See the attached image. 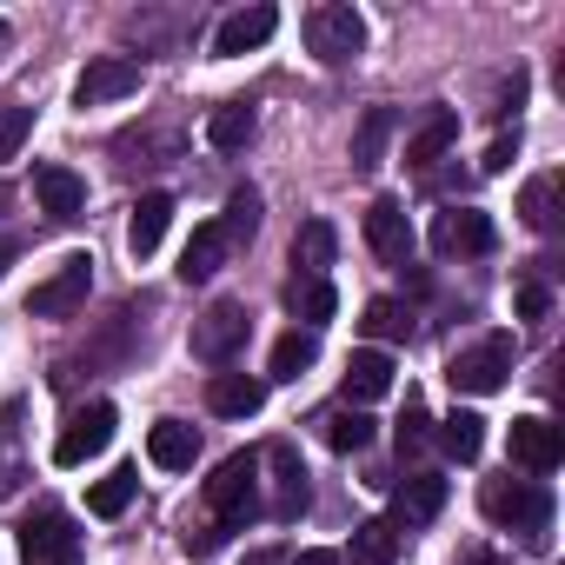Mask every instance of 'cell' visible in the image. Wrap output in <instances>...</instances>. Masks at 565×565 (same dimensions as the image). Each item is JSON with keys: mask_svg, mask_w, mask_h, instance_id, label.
Returning a JSON list of instances; mask_svg holds the SVG:
<instances>
[{"mask_svg": "<svg viewBox=\"0 0 565 565\" xmlns=\"http://www.w3.org/2000/svg\"><path fill=\"white\" fill-rule=\"evenodd\" d=\"M134 486H140V472H134V466H114V472L87 492V512H94V519H120V512L134 505Z\"/></svg>", "mask_w": 565, "mask_h": 565, "instance_id": "32", "label": "cell"}, {"mask_svg": "<svg viewBox=\"0 0 565 565\" xmlns=\"http://www.w3.org/2000/svg\"><path fill=\"white\" fill-rule=\"evenodd\" d=\"M127 94H140V61H127V54H100L74 81V100L81 107H107V100H127Z\"/></svg>", "mask_w": 565, "mask_h": 565, "instance_id": "11", "label": "cell"}, {"mask_svg": "<svg viewBox=\"0 0 565 565\" xmlns=\"http://www.w3.org/2000/svg\"><path fill=\"white\" fill-rule=\"evenodd\" d=\"M393 552H399V525H393V519H366V525H353V545H347L353 565H393Z\"/></svg>", "mask_w": 565, "mask_h": 565, "instance_id": "29", "label": "cell"}, {"mask_svg": "<svg viewBox=\"0 0 565 565\" xmlns=\"http://www.w3.org/2000/svg\"><path fill=\"white\" fill-rule=\"evenodd\" d=\"M360 327H366V333H373V340H406V333H413V313H406V307H399V300H373V307H366V320H360Z\"/></svg>", "mask_w": 565, "mask_h": 565, "instance_id": "35", "label": "cell"}, {"mask_svg": "<svg viewBox=\"0 0 565 565\" xmlns=\"http://www.w3.org/2000/svg\"><path fill=\"white\" fill-rule=\"evenodd\" d=\"M433 246H439L446 259H472V253H492V246H499V226H492V213H479V206H446V213L433 220Z\"/></svg>", "mask_w": 565, "mask_h": 565, "instance_id": "8", "label": "cell"}, {"mask_svg": "<svg viewBox=\"0 0 565 565\" xmlns=\"http://www.w3.org/2000/svg\"><path fill=\"white\" fill-rule=\"evenodd\" d=\"M360 47H366V21H360V8H347V0H327V8L307 14V54H320L327 67H347Z\"/></svg>", "mask_w": 565, "mask_h": 565, "instance_id": "3", "label": "cell"}, {"mask_svg": "<svg viewBox=\"0 0 565 565\" xmlns=\"http://www.w3.org/2000/svg\"><path fill=\"white\" fill-rule=\"evenodd\" d=\"M433 439H439L459 466H472V459H479V446H486V419L459 406V413H446V419H439V433H433Z\"/></svg>", "mask_w": 565, "mask_h": 565, "instance_id": "28", "label": "cell"}, {"mask_svg": "<svg viewBox=\"0 0 565 565\" xmlns=\"http://www.w3.org/2000/svg\"><path fill=\"white\" fill-rule=\"evenodd\" d=\"M466 565H505V558H499V552H472Z\"/></svg>", "mask_w": 565, "mask_h": 565, "instance_id": "41", "label": "cell"}, {"mask_svg": "<svg viewBox=\"0 0 565 565\" xmlns=\"http://www.w3.org/2000/svg\"><path fill=\"white\" fill-rule=\"evenodd\" d=\"M266 466H273V519H300V512H307V499H313L300 452L279 439V446H266Z\"/></svg>", "mask_w": 565, "mask_h": 565, "instance_id": "13", "label": "cell"}, {"mask_svg": "<svg viewBox=\"0 0 565 565\" xmlns=\"http://www.w3.org/2000/svg\"><path fill=\"white\" fill-rule=\"evenodd\" d=\"M558 186H565V173H539V180H525L519 213H525L532 233H558Z\"/></svg>", "mask_w": 565, "mask_h": 565, "instance_id": "26", "label": "cell"}, {"mask_svg": "<svg viewBox=\"0 0 565 565\" xmlns=\"http://www.w3.org/2000/svg\"><path fill=\"white\" fill-rule=\"evenodd\" d=\"M21 479H28V466H21V399H8L0 406V499H8Z\"/></svg>", "mask_w": 565, "mask_h": 565, "instance_id": "30", "label": "cell"}, {"mask_svg": "<svg viewBox=\"0 0 565 565\" xmlns=\"http://www.w3.org/2000/svg\"><path fill=\"white\" fill-rule=\"evenodd\" d=\"M226 253H233L226 226H220V220H200L193 239H186V253H180V279H186V287H200V279H213V273L226 266Z\"/></svg>", "mask_w": 565, "mask_h": 565, "instance_id": "18", "label": "cell"}, {"mask_svg": "<svg viewBox=\"0 0 565 565\" xmlns=\"http://www.w3.org/2000/svg\"><path fill=\"white\" fill-rule=\"evenodd\" d=\"M206 505H213V532H239L259 512V452H233L220 459V472L206 479Z\"/></svg>", "mask_w": 565, "mask_h": 565, "instance_id": "1", "label": "cell"}, {"mask_svg": "<svg viewBox=\"0 0 565 565\" xmlns=\"http://www.w3.org/2000/svg\"><path fill=\"white\" fill-rule=\"evenodd\" d=\"M340 393H347V406H373V399H386V393H393V353H380V347H360V353L347 360V380H340Z\"/></svg>", "mask_w": 565, "mask_h": 565, "instance_id": "15", "label": "cell"}, {"mask_svg": "<svg viewBox=\"0 0 565 565\" xmlns=\"http://www.w3.org/2000/svg\"><path fill=\"white\" fill-rule=\"evenodd\" d=\"M167 220H173V193H140V200H134V220H127V246L147 259V253L167 239Z\"/></svg>", "mask_w": 565, "mask_h": 565, "instance_id": "23", "label": "cell"}, {"mask_svg": "<svg viewBox=\"0 0 565 565\" xmlns=\"http://www.w3.org/2000/svg\"><path fill=\"white\" fill-rule=\"evenodd\" d=\"M147 459H153V466H167V472H180V466H193V459H200V433H193L186 419H160V426L147 433Z\"/></svg>", "mask_w": 565, "mask_h": 565, "instance_id": "24", "label": "cell"}, {"mask_svg": "<svg viewBox=\"0 0 565 565\" xmlns=\"http://www.w3.org/2000/svg\"><path fill=\"white\" fill-rule=\"evenodd\" d=\"M253 127H259V107L239 94V100H220L213 114H206V147L213 153H239L246 140H253Z\"/></svg>", "mask_w": 565, "mask_h": 565, "instance_id": "21", "label": "cell"}, {"mask_svg": "<svg viewBox=\"0 0 565 565\" xmlns=\"http://www.w3.org/2000/svg\"><path fill=\"white\" fill-rule=\"evenodd\" d=\"M366 246L386 259V266H406L413 259V220L399 200H373L366 206Z\"/></svg>", "mask_w": 565, "mask_h": 565, "instance_id": "14", "label": "cell"}, {"mask_svg": "<svg viewBox=\"0 0 565 565\" xmlns=\"http://www.w3.org/2000/svg\"><path fill=\"white\" fill-rule=\"evenodd\" d=\"M426 439H433V419H426V406H419V399H406V419H399V459H413Z\"/></svg>", "mask_w": 565, "mask_h": 565, "instance_id": "37", "label": "cell"}, {"mask_svg": "<svg viewBox=\"0 0 565 565\" xmlns=\"http://www.w3.org/2000/svg\"><path fill=\"white\" fill-rule=\"evenodd\" d=\"M313 360H320V333L294 327V333H279V340H273V360H266V373H273V380H300Z\"/></svg>", "mask_w": 565, "mask_h": 565, "instance_id": "25", "label": "cell"}, {"mask_svg": "<svg viewBox=\"0 0 565 565\" xmlns=\"http://www.w3.org/2000/svg\"><path fill=\"white\" fill-rule=\"evenodd\" d=\"M21 558H28V565H74V558H81L74 519H67V512H34V519L21 525Z\"/></svg>", "mask_w": 565, "mask_h": 565, "instance_id": "10", "label": "cell"}, {"mask_svg": "<svg viewBox=\"0 0 565 565\" xmlns=\"http://www.w3.org/2000/svg\"><path fill=\"white\" fill-rule=\"evenodd\" d=\"M505 373H512V340H505V333H492V340H479V347L452 353V366H446L452 393H472V399L499 393V386H505Z\"/></svg>", "mask_w": 565, "mask_h": 565, "instance_id": "5", "label": "cell"}, {"mask_svg": "<svg viewBox=\"0 0 565 565\" xmlns=\"http://www.w3.org/2000/svg\"><path fill=\"white\" fill-rule=\"evenodd\" d=\"M0 41H8V21H0Z\"/></svg>", "mask_w": 565, "mask_h": 565, "instance_id": "42", "label": "cell"}, {"mask_svg": "<svg viewBox=\"0 0 565 565\" xmlns=\"http://www.w3.org/2000/svg\"><path fill=\"white\" fill-rule=\"evenodd\" d=\"M505 452H512V466L519 472H532V479H545V472H558V459H565V433L552 426V419H512V439H505Z\"/></svg>", "mask_w": 565, "mask_h": 565, "instance_id": "9", "label": "cell"}, {"mask_svg": "<svg viewBox=\"0 0 565 565\" xmlns=\"http://www.w3.org/2000/svg\"><path fill=\"white\" fill-rule=\"evenodd\" d=\"M28 134H34V107H0V167L21 153Z\"/></svg>", "mask_w": 565, "mask_h": 565, "instance_id": "36", "label": "cell"}, {"mask_svg": "<svg viewBox=\"0 0 565 565\" xmlns=\"http://www.w3.org/2000/svg\"><path fill=\"white\" fill-rule=\"evenodd\" d=\"M294 565H340V552H327V545H313V552H300Z\"/></svg>", "mask_w": 565, "mask_h": 565, "instance_id": "40", "label": "cell"}, {"mask_svg": "<svg viewBox=\"0 0 565 565\" xmlns=\"http://www.w3.org/2000/svg\"><path fill=\"white\" fill-rule=\"evenodd\" d=\"M87 287H94V259H87V253H67V259L41 279V287L28 294V313H34V320H67V313L87 300Z\"/></svg>", "mask_w": 565, "mask_h": 565, "instance_id": "6", "label": "cell"}, {"mask_svg": "<svg viewBox=\"0 0 565 565\" xmlns=\"http://www.w3.org/2000/svg\"><path fill=\"white\" fill-rule=\"evenodd\" d=\"M220 226H226V239H233V246H239V239H253V233H259V193H253V186H239V193L226 200V220H220Z\"/></svg>", "mask_w": 565, "mask_h": 565, "instance_id": "34", "label": "cell"}, {"mask_svg": "<svg viewBox=\"0 0 565 565\" xmlns=\"http://www.w3.org/2000/svg\"><path fill=\"white\" fill-rule=\"evenodd\" d=\"M114 426H120V413H114L107 399L81 406V413L61 426V439H54V466H87L94 452H107V446H114Z\"/></svg>", "mask_w": 565, "mask_h": 565, "instance_id": "7", "label": "cell"}, {"mask_svg": "<svg viewBox=\"0 0 565 565\" xmlns=\"http://www.w3.org/2000/svg\"><path fill=\"white\" fill-rule=\"evenodd\" d=\"M393 107H366V120H360V134H353V167L360 173H373L380 167V153H386V140H393Z\"/></svg>", "mask_w": 565, "mask_h": 565, "instance_id": "31", "label": "cell"}, {"mask_svg": "<svg viewBox=\"0 0 565 565\" xmlns=\"http://www.w3.org/2000/svg\"><path fill=\"white\" fill-rule=\"evenodd\" d=\"M206 406L220 419H253L266 406V380H253V373H213L206 380Z\"/></svg>", "mask_w": 565, "mask_h": 565, "instance_id": "20", "label": "cell"}, {"mask_svg": "<svg viewBox=\"0 0 565 565\" xmlns=\"http://www.w3.org/2000/svg\"><path fill=\"white\" fill-rule=\"evenodd\" d=\"M479 512L492 519V525H512V532H545V519H552V492L539 486V479H486L479 486Z\"/></svg>", "mask_w": 565, "mask_h": 565, "instance_id": "2", "label": "cell"}, {"mask_svg": "<svg viewBox=\"0 0 565 565\" xmlns=\"http://www.w3.org/2000/svg\"><path fill=\"white\" fill-rule=\"evenodd\" d=\"M333 220H307L300 233H294V266L307 273V279H327V266H333Z\"/></svg>", "mask_w": 565, "mask_h": 565, "instance_id": "27", "label": "cell"}, {"mask_svg": "<svg viewBox=\"0 0 565 565\" xmlns=\"http://www.w3.org/2000/svg\"><path fill=\"white\" fill-rule=\"evenodd\" d=\"M34 200H41L47 220H81V206H87V180H81L74 167H41V173H34Z\"/></svg>", "mask_w": 565, "mask_h": 565, "instance_id": "19", "label": "cell"}, {"mask_svg": "<svg viewBox=\"0 0 565 565\" xmlns=\"http://www.w3.org/2000/svg\"><path fill=\"white\" fill-rule=\"evenodd\" d=\"M439 505H446V479L439 472H406L393 486V525H426V519H439Z\"/></svg>", "mask_w": 565, "mask_h": 565, "instance_id": "17", "label": "cell"}, {"mask_svg": "<svg viewBox=\"0 0 565 565\" xmlns=\"http://www.w3.org/2000/svg\"><path fill=\"white\" fill-rule=\"evenodd\" d=\"M273 28H279V8H239V14H226L220 28H213V54L220 61H233V54H253V47H266L273 41Z\"/></svg>", "mask_w": 565, "mask_h": 565, "instance_id": "12", "label": "cell"}, {"mask_svg": "<svg viewBox=\"0 0 565 565\" xmlns=\"http://www.w3.org/2000/svg\"><path fill=\"white\" fill-rule=\"evenodd\" d=\"M246 333H253V313H246L239 300H213V307L193 320V360L233 366V353L246 347Z\"/></svg>", "mask_w": 565, "mask_h": 565, "instance_id": "4", "label": "cell"}, {"mask_svg": "<svg viewBox=\"0 0 565 565\" xmlns=\"http://www.w3.org/2000/svg\"><path fill=\"white\" fill-rule=\"evenodd\" d=\"M552 313V294L539 287V279H525V287H519V320H545Z\"/></svg>", "mask_w": 565, "mask_h": 565, "instance_id": "38", "label": "cell"}, {"mask_svg": "<svg viewBox=\"0 0 565 565\" xmlns=\"http://www.w3.org/2000/svg\"><path fill=\"white\" fill-rule=\"evenodd\" d=\"M320 426H327V446H333V452H366V446H373V419H366L360 406H340V413H327Z\"/></svg>", "mask_w": 565, "mask_h": 565, "instance_id": "33", "label": "cell"}, {"mask_svg": "<svg viewBox=\"0 0 565 565\" xmlns=\"http://www.w3.org/2000/svg\"><path fill=\"white\" fill-rule=\"evenodd\" d=\"M452 147H459V114H452V107H426L419 127L406 134V160H413V167H433V160H446Z\"/></svg>", "mask_w": 565, "mask_h": 565, "instance_id": "16", "label": "cell"}, {"mask_svg": "<svg viewBox=\"0 0 565 565\" xmlns=\"http://www.w3.org/2000/svg\"><path fill=\"white\" fill-rule=\"evenodd\" d=\"M512 160H519V127H512V134H499V140L486 147V173H505Z\"/></svg>", "mask_w": 565, "mask_h": 565, "instance_id": "39", "label": "cell"}, {"mask_svg": "<svg viewBox=\"0 0 565 565\" xmlns=\"http://www.w3.org/2000/svg\"><path fill=\"white\" fill-rule=\"evenodd\" d=\"M287 313H294V320H307V333H320V327L340 313L333 279H307V273H294V279H287Z\"/></svg>", "mask_w": 565, "mask_h": 565, "instance_id": "22", "label": "cell"}]
</instances>
